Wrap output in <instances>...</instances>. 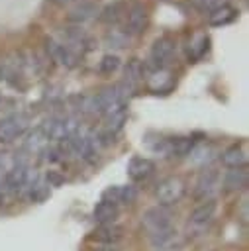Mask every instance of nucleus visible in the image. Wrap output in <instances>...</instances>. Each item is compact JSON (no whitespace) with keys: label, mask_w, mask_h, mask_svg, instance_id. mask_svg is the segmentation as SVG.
I'll use <instances>...</instances> for the list:
<instances>
[{"label":"nucleus","mask_w":249,"mask_h":251,"mask_svg":"<svg viewBox=\"0 0 249 251\" xmlns=\"http://www.w3.org/2000/svg\"><path fill=\"white\" fill-rule=\"evenodd\" d=\"M143 226L149 231V235L155 239V243H163L173 233V222L171 214L165 210V206L149 208L143 214Z\"/></svg>","instance_id":"f257e3e1"},{"label":"nucleus","mask_w":249,"mask_h":251,"mask_svg":"<svg viewBox=\"0 0 249 251\" xmlns=\"http://www.w3.org/2000/svg\"><path fill=\"white\" fill-rule=\"evenodd\" d=\"M184 192H186V184L180 176H169V178L161 180L159 186L155 188V196L161 206L176 204L184 196Z\"/></svg>","instance_id":"f03ea898"},{"label":"nucleus","mask_w":249,"mask_h":251,"mask_svg":"<svg viewBox=\"0 0 249 251\" xmlns=\"http://www.w3.org/2000/svg\"><path fill=\"white\" fill-rule=\"evenodd\" d=\"M27 127V120L24 116H8L0 122V143H10L16 137H20Z\"/></svg>","instance_id":"7ed1b4c3"},{"label":"nucleus","mask_w":249,"mask_h":251,"mask_svg":"<svg viewBox=\"0 0 249 251\" xmlns=\"http://www.w3.org/2000/svg\"><path fill=\"white\" fill-rule=\"evenodd\" d=\"M147 27V10L143 6H133L127 14V22H125V33L131 35H139L143 33Z\"/></svg>","instance_id":"20e7f679"},{"label":"nucleus","mask_w":249,"mask_h":251,"mask_svg":"<svg viewBox=\"0 0 249 251\" xmlns=\"http://www.w3.org/2000/svg\"><path fill=\"white\" fill-rule=\"evenodd\" d=\"M153 169H155V165H153L151 159H147V157H133L129 161V165H127V175H129L131 180L141 182V180H145L153 173Z\"/></svg>","instance_id":"39448f33"},{"label":"nucleus","mask_w":249,"mask_h":251,"mask_svg":"<svg viewBox=\"0 0 249 251\" xmlns=\"http://www.w3.org/2000/svg\"><path fill=\"white\" fill-rule=\"evenodd\" d=\"M45 47H47V53L51 55V59L59 61L61 65H65V67H69V69H73V67L76 65V57L71 53L69 47L59 45V43L53 41V39H47V41H45Z\"/></svg>","instance_id":"423d86ee"},{"label":"nucleus","mask_w":249,"mask_h":251,"mask_svg":"<svg viewBox=\"0 0 249 251\" xmlns=\"http://www.w3.org/2000/svg\"><path fill=\"white\" fill-rule=\"evenodd\" d=\"M104 116H106V131H110V133L114 135L116 131H120V129L124 127V124H125V120H127V108H125V102L114 106V108L108 110Z\"/></svg>","instance_id":"0eeeda50"},{"label":"nucleus","mask_w":249,"mask_h":251,"mask_svg":"<svg viewBox=\"0 0 249 251\" xmlns=\"http://www.w3.org/2000/svg\"><path fill=\"white\" fill-rule=\"evenodd\" d=\"M92 218L96 224L100 226H110L114 224V220L118 218V206L108 202V200H100L96 206H94V212H92Z\"/></svg>","instance_id":"6e6552de"},{"label":"nucleus","mask_w":249,"mask_h":251,"mask_svg":"<svg viewBox=\"0 0 249 251\" xmlns=\"http://www.w3.org/2000/svg\"><path fill=\"white\" fill-rule=\"evenodd\" d=\"M249 182V173L245 167H239V169H229L224 176V186L225 190L233 192V190H243Z\"/></svg>","instance_id":"1a4fd4ad"},{"label":"nucleus","mask_w":249,"mask_h":251,"mask_svg":"<svg viewBox=\"0 0 249 251\" xmlns=\"http://www.w3.org/2000/svg\"><path fill=\"white\" fill-rule=\"evenodd\" d=\"M216 186H218V173L212 171V169L204 171L202 176L198 178V184H196V196L202 198V202L204 200H212L210 194L216 190Z\"/></svg>","instance_id":"9d476101"},{"label":"nucleus","mask_w":249,"mask_h":251,"mask_svg":"<svg viewBox=\"0 0 249 251\" xmlns=\"http://www.w3.org/2000/svg\"><path fill=\"white\" fill-rule=\"evenodd\" d=\"M214 214H216V202H214V200H204L200 206H196V208L192 210V214H190V224L202 227V226H206L208 222H212Z\"/></svg>","instance_id":"9b49d317"},{"label":"nucleus","mask_w":249,"mask_h":251,"mask_svg":"<svg viewBox=\"0 0 249 251\" xmlns=\"http://www.w3.org/2000/svg\"><path fill=\"white\" fill-rule=\"evenodd\" d=\"M222 163L229 169H239V167H245L247 163V153L241 145H231L229 149H225L222 153Z\"/></svg>","instance_id":"f8f14e48"},{"label":"nucleus","mask_w":249,"mask_h":251,"mask_svg":"<svg viewBox=\"0 0 249 251\" xmlns=\"http://www.w3.org/2000/svg\"><path fill=\"white\" fill-rule=\"evenodd\" d=\"M235 16H237V10H235V8H231V6H227V4H222V6H218V8H214V10L210 12L208 22H210L212 25H225V24L233 22Z\"/></svg>","instance_id":"ddd939ff"},{"label":"nucleus","mask_w":249,"mask_h":251,"mask_svg":"<svg viewBox=\"0 0 249 251\" xmlns=\"http://www.w3.org/2000/svg\"><path fill=\"white\" fill-rule=\"evenodd\" d=\"M194 149L192 137H171L167 139V155H176L184 157Z\"/></svg>","instance_id":"4468645a"},{"label":"nucleus","mask_w":249,"mask_h":251,"mask_svg":"<svg viewBox=\"0 0 249 251\" xmlns=\"http://www.w3.org/2000/svg\"><path fill=\"white\" fill-rule=\"evenodd\" d=\"M173 49H174L173 39H169V37H159V39H155V43H153L151 57H153V61H157V63L161 65V63H165V61L173 55Z\"/></svg>","instance_id":"2eb2a0df"},{"label":"nucleus","mask_w":249,"mask_h":251,"mask_svg":"<svg viewBox=\"0 0 249 251\" xmlns=\"http://www.w3.org/2000/svg\"><path fill=\"white\" fill-rule=\"evenodd\" d=\"M27 175H29V173H27L25 165H14V167L4 175V180H6V184H8L12 190H18V188L25 186Z\"/></svg>","instance_id":"dca6fc26"},{"label":"nucleus","mask_w":249,"mask_h":251,"mask_svg":"<svg viewBox=\"0 0 249 251\" xmlns=\"http://www.w3.org/2000/svg\"><path fill=\"white\" fill-rule=\"evenodd\" d=\"M96 14V6L92 2H80L78 6H75L69 12V20L71 22H86Z\"/></svg>","instance_id":"f3484780"},{"label":"nucleus","mask_w":249,"mask_h":251,"mask_svg":"<svg viewBox=\"0 0 249 251\" xmlns=\"http://www.w3.org/2000/svg\"><path fill=\"white\" fill-rule=\"evenodd\" d=\"M124 12H125V6L124 2H114L110 6H106L102 12H100V20L104 24H116L124 18Z\"/></svg>","instance_id":"a211bd4d"},{"label":"nucleus","mask_w":249,"mask_h":251,"mask_svg":"<svg viewBox=\"0 0 249 251\" xmlns=\"http://www.w3.org/2000/svg\"><path fill=\"white\" fill-rule=\"evenodd\" d=\"M125 80L131 84V82H135V80H139L141 76H143V65H141V61L139 59H131L127 65H125Z\"/></svg>","instance_id":"6ab92c4d"},{"label":"nucleus","mask_w":249,"mask_h":251,"mask_svg":"<svg viewBox=\"0 0 249 251\" xmlns=\"http://www.w3.org/2000/svg\"><path fill=\"white\" fill-rule=\"evenodd\" d=\"M96 239L98 241H106V243H114L120 239V229L114 227L112 224L110 226H102L100 231H96Z\"/></svg>","instance_id":"aec40b11"},{"label":"nucleus","mask_w":249,"mask_h":251,"mask_svg":"<svg viewBox=\"0 0 249 251\" xmlns=\"http://www.w3.org/2000/svg\"><path fill=\"white\" fill-rule=\"evenodd\" d=\"M208 49V37L206 35H198V39H196V43H192L190 47H188V57H190V61H194V59H198V57H202V53Z\"/></svg>","instance_id":"412c9836"},{"label":"nucleus","mask_w":249,"mask_h":251,"mask_svg":"<svg viewBox=\"0 0 249 251\" xmlns=\"http://www.w3.org/2000/svg\"><path fill=\"white\" fill-rule=\"evenodd\" d=\"M118 67H120V57H118V55L108 53V55H104L102 61H100V71H102L104 75H112Z\"/></svg>","instance_id":"4be33fe9"},{"label":"nucleus","mask_w":249,"mask_h":251,"mask_svg":"<svg viewBox=\"0 0 249 251\" xmlns=\"http://www.w3.org/2000/svg\"><path fill=\"white\" fill-rule=\"evenodd\" d=\"M200 12H212L214 8H218V6H222L224 2L222 0H190Z\"/></svg>","instance_id":"5701e85b"},{"label":"nucleus","mask_w":249,"mask_h":251,"mask_svg":"<svg viewBox=\"0 0 249 251\" xmlns=\"http://www.w3.org/2000/svg\"><path fill=\"white\" fill-rule=\"evenodd\" d=\"M125 39H127V33H125V31L112 29V31L108 33V41H112V45H116V47H124V45H125Z\"/></svg>","instance_id":"b1692460"},{"label":"nucleus","mask_w":249,"mask_h":251,"mask_svg":"<svg viewBox=\"0 0 249 251\" xmlns=\"http://www.w3.org/2000/svg\"><path fill=\"white\" fill-rule=\"evenodd\" d=\"M51 2H55V4H59V6H65V4H69L71 0H51Z\"/></svg>","instance_id":"393cba45"}]
</instances>
